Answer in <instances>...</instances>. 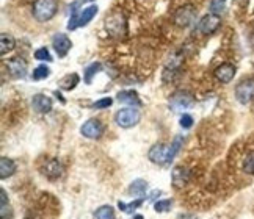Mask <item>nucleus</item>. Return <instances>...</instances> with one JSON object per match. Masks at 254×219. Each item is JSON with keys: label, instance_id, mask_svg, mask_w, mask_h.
Wrapping results in <instances>:
<instances>
[{"label": "nucleus", "instance_id": "1", "mask_svg": "<svg viewBox=\"0 0 254 219\" xmlns=\"http://www.w3.org/2000/svg\"><path fill=\"white\" fill-rule=\"evenodd\" d=\"M105 28L113 38H123L127 35V21L126 16L120 11L115 9L109 16L105 17Z\"/></svg>", "mask_w": 254, "mask_h": 219}, {"label": "nucleus", "instance_id": "2", "mask_svg": "<svg viewBox=\"0 0 254 219\" xmlns=\"http://www.w3.org/2000/svg\"><path fill=\"white\" fill-rule=\"evenodd\" d=\"M58 2L57 0H36L33 3V16L38 22H47L57 14Z\"/></svg>", "mask_w": 254, "mask_h": 219}, {"label": "nucleus", "instance_id": "3", "mask_svg": "<svg viewBox=\"0 0 254 219\" xmlns=\"http://www.w3.org/2000/svg\"><path fill=\"white\" fill-rule=\"evenodd\" d=\"M141 114L135 107H129V108H123L118 113L115 114V121L120 127L123 128H130L133 125H136L140 122Z\"/></svg>", "mask_w": 254, "mask_h": 219}, {"label": "nucleus", "instance_id": "4", "mask_svg": "<svg viewBox=\"0 0 254 219\" xmlns=\"http://www.w3.org/2000/svg\"><path fill=\"white\" fill-rule=\"evenodd\" d=\"M236 99L243 105H247L253 101L254 99V78H245V80H242L236 86Z\"/></svg>", "mask_w": 254, "mask_h": 219}, {"label": "nucleus", "instance_id": "5", "mask_svg": "<svg viewBox=\"0 0 254 219\" xmlns=\"http://www.w3.org/2000/svg\"><path fill=\"white\" fill-rule=\"evenodd\" d=\"M194 99L189 91H184V89H179V91L173 93V96L170 97V107L174 110V111H181V110H187L193 105Z\"/></svg>", "mask_w": 254, "mask_h": 219}, {"label": "nucleus", "instance_id": "6", "mask_svg": "<svg viewBox=\"0 0 254 219\" xmlns=\"http://www.w3.org/2000/svg\"><path fill=\"white\" fill-rule=\"evenodd\" d=\"M149 160L155 164H167L171 162V152H170V146H165V144H155L149 149Z\"/></svg>", "mask_w": 254, "mask_h": 219}, {"label": "nucleus", "instance_id": "7", "mask_svg": "<svg viewBox=\"0 0 254 219\" xmlns=\"http://www.w3.org/2000/svg\"><path fill=\"white\" fill-rule=\"evenodd\" d=\"M196 19V9L191 5L182 6L174 13V22L179 27H190Z\"/></svg>", "mask_w": 254, "mask_h": 219}, {"label": "nucleus", "instance_id": "8", "mask_svg": "<svg viewBox=\"0 0 254 219\" xmlns=\"http://www.w3.org/2000/svg\"><path fill=\"white\" fill-rule=\"evenodd\" d=\"M80 132L85 138L97 139V138H101V135L104 133V127H102L99 119H88V121L82 125Z\"/></svg>", "mask_w": 254, "mask_h": 219}, {"label": "nucleus", "instance_id": "9", "mask_svg": "<svg viewBox=\"0 0 254 219\" xmlns=\"http://www.w3.org/2000/svg\"><path fill=\"white\" fill-rule=\"evenodd\" d=\"M218 27H220V17L212 13L202 16L198 24V30L204 35H212L213 32H217Z\"/></svg>", "mask_w": 254, "mask_h": 219}, {"label": "nucleus", "instance_id": "10", "mask_svg": "<svg viewBox=\"0 0 254 219\" xmlns=\"http://www.w3.org/2000/svg\"><path fill=\"white\" fill-rule=\"evenodd\" d=\"M52 46L55 49L57 55L60 56V58H63V56L67 55V52L71 51L72 43H71V39L67 38V35H64V33H57L52 38Z\"/></svg>", "mask_w": 254, "mask_h": 219}, {"label": "nucleus", "instance_id": "11", "mask_svg": "<svg viewBox=\"0 0 254 219\" xmlns=\"http://www.w3.org/2000/svg\"><path fill=\"white\" fill-rule=\"evenodd\" d=\"M6 69L14 78H25L27 77V63L22 58H11L6 61Z\"/></svg>", "mask_w": 254, "mask_h": 219}, {"label": "nucleus", "instance_id": "12", "mask_svg": "<svg viewBox=\"0 0 254 219\" xmlns=\"http://www.w3.org/2000/svg\"><path fill=\"white\" fill-rule=\"evenodd\" d=\"M43 174L51 178V180H55V178H60L63 175V166L62 163L55 160V158H52V160H46L44 164H43Z\"/></svg>", "mask_w": 254, "mask_h": 219}, {"label": "nucleus", "instance_id": "13", "mask_svg": "<svg viewBox=\"0 0 254 219\" xmlns=\"http://www.w3.org/2000/svg\"><path fill=\"white\" fill-rule=\"evenodd\" d=\"M32 107L38 113L46 114L52 110V101H51V97H47L46 94H35L32 99Z\"/></svg>", "mask_w": 254, "mask_h": 219}, {"label": "nucleus", "instance_id": "14", "mask_svg": "<svg viewBox=\"0 0 254 219\" xmlns=\"http://www.w3.org/2000/svg\"><path fill=\"white\" fill-rule=\"evenodd\" d=\"M215 77H217V80L221 82V83H229L234 75H236V67H234L232 64L229 63H224L221 66H218L217 69H215Z\"/></svg>", "mask_w": 254, "mask_h": 219}, {"label": "nucleus", "instance_id": "15", "mask_svg": "<svg viewBox=\"0 0 254 219\" xmlns=\"http://www.w3.org/2000/svg\"><path fill=\"white\" fill-rule=\"evenodd\" d=\"M118 101L121 104H127V105H132V107H140L141 105V101L138 94H136L135 91H132V89H127V91H121L118 93Z\"/></svg>", "mask_w": 254, "mask_h": 219}, {"label": "nucleus", "instance_id": "16", "mask_svg": "<svg viewBox=\"0 0 254 219\" xmlns=\"http://www.w3.org/2000/svg\"><path fill=\"white\" fill-rule=\"evenodd\" d=\"M97 9L99 8H97L96 5H90L88 8H85L83 11L79 14V19H77V27H85L97 14Z\"/></svg>", "mask_w": 254, "mask_h": 219}, {"label": "nucleus", "instance_id": "17", "mask_svg": "<svg viewBox=\"0 0 254 219\" xmlns=\"http://www.w3.org/2000/svg\"><path fill=\"white\" fill-rule=\"evenodd\" d=\"M148 191V182L143 180V178H136L133 180L129 186V194L130 196H136V197H141L144 196V193Z\"/></svg>", "mask_w": 254, "mask_h": 219}, {"label": "nucleus", "instance_id": "18", "mask_svg": "<svg viewBox=\"0 0 254 219\" xmlns=\"http://www.w3.org/2000/svg\"><path fill=\"white\" fill-rule=\"evenodd\" d=\"M14 172H16V163L6 157H2V160H0V177L2 178L11 177Z\"/></svg>", "mask_w": 254, "mask_h": 219}, {"label": "nucleus", "instance_id": "19", "mask_svg": "<svg viewBox=\"0 0 254 219\" xmlns=\"http://www.w3.org/2000/svg\"><path fill=\"white\" fill-rule=\"evenodd\" d=\"M80 82V78L77 74H67L64 75L60 82H58V85H60L62 89H66V91H71V89H74L77 85H79Z\"/></svg>", "mask_w": 254, "mask_h": 219}, {"label": "nucleus", "instance_id": "20", "mask_svg": "<svg viewBox=\"0 0 254 219\" xmlns=\"http://www.w3.org/2000/svg\"><path fill=\"white\" fill-rule=\"evenodd\" d=\"M14 38L11 35L8 33H2V36H0V54L5 55L6 52L13 51L14 49Z\"/></svg>", "mask_w": 254, "mask_h": 219}, {"label": "nucleus", "instance_id": "21", "mask_svg": "<svg viewBox=\"0 0 254 219\" xmlns=\"http://www.w3.org/2000/svg\"><path fill=\"white\" fill-rule=\"evenodd\" d=\"M187 177H189V174H187V171H185L184 167H176L173 171V183H174V186L176 188L182 186L185 182H187Z\"/></svg>", "mask_w": 254, "mask_h": 219}, {"label": "nucleus", "instance_id": "22", "mask_svg": "<svg viewBox=\"0 0 254 219\" xmlns=\"http://www.w3.org/2000/svg\"><path fill=\"white\" fill-rule=\"evenodd\" d=\"M94 219H115V210L110 205H104L96 210Z\"/></svg>", "mask_w": 254, "mask_h": 219}, {"label": "nucleus", "instance_id": "23", "mask_svg": "<svg viewBox=\"0 0 254 219\" xmlns=\"http://www.w3.org/2000/svg\"><path fill=\"white\" fill-rule=\"evenodd\" d=\"M101 71V63H93L90 64L86 69H85V83L90 85L91 80H93V77Z\"/></svg>", "mask_w": 254, "mask_h": 219}, {"label": "nucleus", "instance_id": "24", "mask_svg": "<svg viewBox=\"0 0 254 219\" xmlns=\"http://www.w3.org/2000/svg\"><path fill=\"white\" fill-rule=\"evenodd\" d=\"M143 204V197H140V199H136L135 202H130V204H124V202H118V207L121 208V210L124 212V213H132L135 208H138L140 205Z\"/></svg>", "mask_w": 254, "mask_h": 219}, {"label": "nucleus", "instance_id": "25", "mask_svg": "<svg viewBox=\"0 0 254 219\" xmlns=\"http://www.w3.org/2000/svg\"><path fill=\"white\" fill-rule=\"evenodd\" d=\"M171 207H173V201L171 199H165V201H159V202H155L154 208H155V212L157 213H167L171 210Z\"/></svg>", "mask_w": 254, "mask_h": 219}, {"label": "nucleus", "instance_id": "26", "mask_svg": "<svg viewBox=\"0 0 254 219\" xmlns=\"http://www.w3.org/2000/svg\"><path fill=\"white\" fill-rule=\"evenodd\" d=\"M226 8V0H212L210 2V13L212 14H221Z\"/></svg>", "mask_w": 254, "mask_h": 219}, {"label": "nucleus", "instance_id": "27", "mask_svg": "<svg viewBox=\"0 0 254 219\" xmlns=\"http://www.w3.org/2000/svg\"><path fill=\"white\" fill-rule=\"evenodd\" d=\"M49 75H51V69H49L47 66H44V64L38 66L33 71V78H35V80H43V78H47Z\"/></svg>", "mask_w": 254, "mask_h": 219}, {"label": "nucleus", "instance_id": "28", "mask_svg": "<svg viewBox=\"0 0 254 219\" xmlns=\"http://www.w3.org/2000/svg\"><path fill=\"white\" fill-rule=\"evenodd\" d=\"M243 171L250 175H254V152H250L245 157V162H243Z\"/></svg>", "mask_w": 254, "mask_h": 219}, {"label": "nucleus", "instance_id": "29", "mask_svg": "<svg viewBox=\"0 0 254 219\" xmlns=\"http://www.w3.org/2000/svg\"><path fill=\"white\" fill-rule=\"evenodd\" d=\"M182 144H184V136H181V135H178L174 139H173V143H171V146H170V152H171V160L176 157V154H178L179 151H181V147H182Z\"/></svg>", "mask_w": 254, "mask_h": 219}, {"label": "nucleus", "instance_id": "30", "mask_svg": "<svg viewBox=\"0 0 254 219\" xmlns=\"http://www.w3.org/2000/svg\"><path fill=\"white\" fill-rule=\"evenodd\" d=\"M35 58L38 59V61H52V56H51V54H49V51L46 47L38 49V51L35 52Z\"/></svg>", "mask_w": 254, "mask_h": 219}, {"label": "nucleus", "instance_id": "31", "mask_svg": "<svg viewBox=\"0 0 254 219\" xmlns=\"http://www.w3.org/2000/svg\"><path fill=\"white\" fill-rule=\"evenodd\" d=\"M113 104V101L110 97H104V99H101V101H97V102H94L93 104V108H96V110H102V108H109L110 105Z\"/></svg>", "mask_w": 254, "mask_h": 219}, {"label": "nucleus", "instance_id": "32", "mask_svg": "<svg viewBox=\"0 0 254 219\" xmlns=\"http://www.w3.org/2000/svg\"><path fill=\"white\" fill-rule=\"evenodd\" d=\"M193 125V117L190 114H182L181 117V127L182 128H190Z\"/></svg>", "mask_w": 254, "mask_h": 219}, {"label": "nucleus", "instance_id": "33", "mask_svg": "<svg viewBox=\"0 0 254 219\" xmlns=\"http://www.w3.org/2000/svg\"><path fill=\"white\" fill-rule=\"evenodd\" d=\"M133 219H144V218H143V216H141V215H136V216H135V218H133Z\"/></svg>", "mask_w": 254, "mask_h": 219}, {"label": "nucleus", "instance_id": "34", "mask_svg": "<svg viewBox=\"0 0 254 219\" xmlns=\"http://www.w3.org/2000/svg\"><path fill=\"white\" fill-rule=\"evenodd\" d=\"M82 3H86V2H91V0H80Z\"/></svg>", "mask_w": 254, "mask_h": 219}]
</instances>
